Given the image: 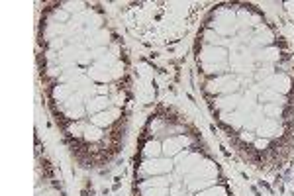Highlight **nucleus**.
<instances>
[{"label": "nucleus", "instance_id": "nucleus-28", "mask_svg": "<svg viewBox=\"0 0 294 196\" xmlns=\"http://www.w3.org/2000/svg\"><path fill=\"white\" fill-rule=\"evenodd\" d=\"M63 6H65V10H67V12H77V14L85 12V10H83V4H81V2H65Z\"/></svg>", "mask_w": 294, "mask_h": 196}, {"label": "nucleus", "instance_id": "nucleus-27", "mask_svg": "<svg viewBox=\"0 0 294 196\" xmlns=\"http://www.w3.org/2000/svg\"><path fill=\"white\" fill-rule=\"evenodd\" d=\"M169 188H147L143 190V196H169Z\"/></svg>", "mask_w": 294, "mask_h": 196}, {"label": "nucleus", "instance_id": "nucleus-22", "mask_svg": "<svg viewBox=\"0 0 294 196\" xmlns=\"http://www.w3.org/2000/svg\"><path fill=\"white\" fill-rule=\"evenodd\" d=\"M85 139L87 141H98V139H102V128L88 124L87 130H85Z\"/></svg>", "mask_w": 294, "mask_h": 196}, {"label": "nucleus", "instance_id": "nucleus-12", "mask_svg": "<svg viewBox=\"0 0 294 196\" xmlns=\"http://www.w3.org/2000/svg\"><path fill=\"white\" fill-rule=\"evenodd\" d=\"M110 108V98L108 96H94L92 100L87 102V114L94 116V114H100L104 110Z\"/></svg>", "mask_w": 294, "mask_h": 196}, {"label": "nucleus", "instance_id": "nucleus-33", "mask_svg": "<svg viewBox=\"0 0 294 196\" xmlns=\"http://www.w3.org/2000/svg\"><path fill=\"white\" fill-rule=\"evenodd\" d=\"M38 196H59L57 190H45V192H38Z\"/></svg>", "mask_w": 294, "mask_h": 196}, {"label": "nucleus", "instance_id": "nucleus-5", "mask_svg": "<svg viewBox=\"0 0 294 196\" xmlns=\"http://www.w3.org/2000/svg\"><path fill=\"white\" fill-rule=\"evenodd\" d=\"M216 177H218V167L208 159H202L189 175H185V182L194 181V179H216Z\"/></svg>", "mask_w": 294, "mask_h": 196}, {"label": "nucleus", "instance_id": "nucleus-4", "mask_svg": "<svg viewBox=\"0 0 294 196\" xmlns=\"http://www.w3.org/2000/svg\"><path fill=\"white\" fill-rule=\"evenodd\" d=\"M175 167V161L169 159V157H157V159H145L143 165H141V175H147V177H161V175H169Z\"/></svg>", "mask_w": 294, "mask_h": 196}, {"label": "nucleus", "instance_id": "nucleus-8", "mask_svg": "<svg viewBox=\"0 0 294 196\" xmlns=\"http://www.w3.org/2000/svg\"><path fill=\"white\" fill-rule=\"evenodd\" d=\"M88 76H90V81H96V83H110L114 75H112V67H106L102 63H94V65H90V69H88Z\"/></svg>", "mask_w": 294, "mask_h": 196}, {"label": "nucleus", "instance_id": "nucleus-15", "mask_svg": "<svg viewBox=\"0 0 294 196\" xmlns=\"http://www.w3.org/2000/svg\"><path fill=\"white\" fill-rule=\"evenodd\" d=\"M257 98L265 104H284V94H279L271 89H261Z\"/></svg>", "mask_w": 294, "mask_h": 196}, {"label": "nucleus", "instance_id": "nucleus-2", "mask_svg": "<svg viewBox=\"0 0 294 196\" xmlns=\"http://www.w3.org/2000/svg\"><path fill=\"white\" fill-rule=\"evenodd\" d=\"M239 79L232 75H220L216 79H212L208 85H206V91L210 94H220V96H226V94H235V91L239 89Z\"/></svg>", "mask_w": 294, "mask_h": 196}, {"label": "nucleus", "instance_id": "nucleus-26", "mask_svg": "<svg viewBox=\"0 0 294 196\" xmlns=\"http://www.w3.org/2000/svg\"><path fill=\"white\" fill-rule=\"evenodd\" d=\"M87 126L88 124H85V122H77V124H73V126L69 128V134H73V136H85Z\"/></svg>", "mask_w": 294, "mask_h": 196}, {"label": "nucleus", "instance_id": "nucleus-3", "mask_svg": "<svg viewBox=\"0 0 294 196\" xmlns=\"http://www.w3.org/2000/svg\"><path fill=\"white\" fill-rule=\"evenodd\" d=\"M212 28L218 35H234L237 31V14L232 10H220L216 14V20L212 22Z\"/></svg>", "mask_w": 294, "mask_h": 196}, {"label": "nucleus", "instance_id": "nucleus-11", "mask_svg": "<svg viewBox=\"0 0 294 196\" xmlns=\"http://www.w3.org/2000/svg\"><path fill=\"white\" fill-rule=\"evenodd\" d=\"M241 104V96L235 92V94H226V96H218L216 98V108L220 110L222 114L224 112H235Z\"/></svg>", "mask_w": 294, "mask_h": 196}, {"label": "nucleus", "instance_id": "nucleus-18", "mask_svg": "<svg viewBox=\"0 0 294 196\" xmlns=\"http://www.w3.org/2000/svg\"><path fill=\"white\" fill-rule=\"evenodd\" d=\"M108 31L106 30H100L96 35H92V37H88L87 42H85V46L88 47V49H96V47H106L108 46Z\"/></svg>", "mask_w": 294, "mask_h": 196}, {"label": "nucleus", "instance_id": "nucleus-9", "mask_svg": "<svg viewBox=\"0 0 294 196\" xmlns=\"http://www.w3.org/2000/svg\"><path fill=\"white\" fill-rule=\"evenodd\" d=\"M282 134V128L279 126V122L273 120V118H265L261 122V126L257 128V136L265 137V139H271V137H279Z\"/></svg>", "mask_w": 294, "mask_h": 196}, {"label": "nucleus", "instance_id": "nucleus-16", "mask_svg": "<svg viewBox=\"0 0 294 196\" xmlns=\"http://www.w3.org/2000/svg\"><path fill=\"white\" fill-rule=\"evenodd\" d=\"M75 92L77 91H75L71 85H57V87L53 89V98H55L57 102L63 104V102H67V100L73 96Z\"/></svg>", "mask_w": 294, "mask_h": 196}, {"label": "nucleus", "instance_id": "nucleus-19", "mask_svg": "<svg viewBox=\"0 0 294 196\" xmlns=\"http://www.w3.org/2000/svg\"><path fill=\"white\" fill-rule=\"evenodd\" d=\"M261 122H263V106H257L249 116H247V120H245L243 126H245L247 130H257V128L261 126Z\"/></svg>", "mask_w": 294, "mask_h": 196}, {"label": "nucleus", "instance_id": "nucleus-25", "mask_svg": "<svg viewBox=\"0 0 294 196\" xmlns=\"http://www.w3.org/2000/svg\"><path fill=\"white\" fill-rule=\"evenodd\" d=\"M273 75H275V73H273V67H269V65H267V67L259 69V71L255 73V79H257L259 83H265V81H267L269 76H273Z\"/></svg>", "mask_w": 294, "mask_h": 196}, {"label": "nucleus", "instance_id": "nucleus-32", "mask_svg": "<svg viewBox=\"0 0 294 196\" xmlns=\"http://www.w3.org/2000/svg\"><path fill=\"white\" fill-rule=\"evenodd\" d=\"M241 139H243V141H247V143H251V141H255V136H253V134H251V132H241Z\"/></svg>", "mask_w": 294, "mask_h": 196}, {"label": "nucleus", "instance_id": "nucleus-29", "mask_svg": "<svg viewBox=\"0 0 294 196\" xmlns=\"http://www.w3.org/2000/svg\"><path fill=\"white\" fill-rule=\"evenodd\" d=\"M49 47H51V49H53V51H63V49H65V37H63V35H61V37H55V40H51V42H49Z\"/></svg>", "mask_w": 294, "mask_h": 196}, {"label": "nucleus", "instance_id": "nucleus-24", "mask_svg": "<svg viewBox=\"0 0 294 196\" xmlns=\"http://www.w3.org/2000/svg\"><path fill=\"white\" fill-rule=\"evenodd\" d=\"M196 196H228V190L224 186H210L206 190H200L196 192Z\"/></svg>", "mask_w": 294, "mask_h": 196}, {"label": "nucleus", "instance_id": "nucleus-31", "mask_svg": "<svg viewBox=\"0 0 294 196\" xmlns=\"http://www.w3.org/2000/svg\"><path fill=\"white\" fill-rule=\"evenodd\" d=\"M253 145H255L257 149H265V147L269 145V139H265V137H259V139H255V141H253Z\"/></svg>", "mask_w": 294, "mask_h": 196}, {"label": "nucleus", "instance_id": "nucleus-21", "mask_svg": "<svg viewBox=\"0 0 294 196\" xmlns=\"http://www.w3.org/2000/svg\"><path fill=\"white\" fill-rule=\"evenodd\" d=\"M161 153H163V143L155 141V139L147 141L145 147H143V155H145L147 159H157Z\"/></svg>", "mask_w": 294, "mask_h": 196}, {"label": "nucleus", "instance_id": "nucleus-20", "mask_svg": "<svg viewBox=\"0 0 294 196\" xmlns=\"http://www.w3.org/2000/svg\"><path fill=\"white\" fill-rule=\"evenodd\" d=\"M279 49L277 47H263L261 51L255 53V59L263 61V63H273V61L279 59Z\"/></svg>", "mask_w": 294, "mask_h": 196}, {"label": "nucleus", "instance_id": "nucleus-6", "mask_svg": "<svg viewBox=\"0 0 294 196\" xmlns=\"http://www.w3.org/2000/svg\"><path fill=\"white\" fill-rule=\"evenodd\" d=\"M189 145H191V137L171 136V137H167V139L163 141V153L171 159V157L178 155L180 151H185V147H189Z\"/></svg>", "mask_w": 294, "mask_h": 196}, {"label": "nucleus", "instance_id": "nucleus-14", "mask_svg": "<svg viewBox=\"0 0 294 196\" xmlns=\"http://www.w3.org/2000/svg\"><path fill=\"white\" fill-rule=\"evenodd\" d=\"M169 184H171V177H149L147 181H143L139 184V188L141 190H147V188H169Z\"/></svg>", "mask_w": 294, "mask_h": 196}, {"label": "nucleus", "instance_id": "nucleus-1", "mask_svg": "<svg viewBox=\"0 0 294 196\" xmlns=\"http://www.w3.org/2000/svg\"><path fill=\"white\" fill-rule=\"evenodd\" d=\"M200 63H202V69L204 73H218L226 71L228 67V49L226 47H214V46H206L200 51Z\"/></svg>", "mask_w": 294, "mask_h": 196}, {"label": "nucleus", "instance_id": "nucleus-17", "mask_svg": "<svg viewBox=\"0 0 294 196\" xmlns=\"http://www.w3.org/2000/svg\"><path fill=\"white\" fill-rule=\"evenodd\" d=\"M273 40H275V35H273V31L269 30V28H259L251 42H253L255 46H271Z\"/></svg>", "mask_w": 294, "mask_h": 196}, {"label": "nucleus", "instance_id": "nucleus-10", "mask_svg": "<svg viewBox=\"0 0 294 196\" xmlns=\"http://www.w3.org/2000/svg\"><path fill=\"white\" fill-rule=\"evenodd\" d=\"M118 118H120V110H118V108H108V110H104L100 114L90 116V124H92V126H98V128H106V126H110L112 122H116Z\"/></svg>", "mask_w": 294, "mask_h": 196}, {"label": "nucleus", "instance_id": "nucleus-23", "mask_svg": "<svg viewBox=\"0 0 294 196\" xmlns=\"http://www.w3.org/2000/svg\"><path fill=\"white\" fill-rule=\"evenodd\" d=\"M263 114L267 118H273V120H277L282 116V106L280 104H263Z\"/></svg>", "mask_w": 294, "mask_h": 196}, {"label": "nucleus", "instance_id": "nucleus-30", "mask_svg": "<svg viewBox=\"0 0 294 196\" xmlns=\"http://www.w3.org/2000/svg\"><path fill=\"white\" fill-rule=\"evenodd\" d=\"M55 20H59V24H63V22H71V16H69V12L67 10H55Z\"/></svg>", "mask_w": 294, "mask_h": 196}, {"label": "nucleus", "instance_id": "nucleus-7", "mask_svg": "<svg viewBox=\"0 0 294 196\" xmlns=\"http://www.w3.org/2000/svg\"><path fill=\"white\" fill-rule=\"evenodd\" d=\"M265 89H271V91L279 92V94H286V92L290 91V79L286 75H282V73H275L273 76H269L267 81L263 83Z\"/></svg>", "mask_w": 294, "mask_h": 196}, {"label": "nucleus", "instance_id": "nucleus-13", "mask_svg": "<svg viewBox=\"0 0 294 196\" xmlns=\"http://www.w3.org/2000/svg\"><path fill=\"white\" fill-rule=\"evenodd\" d=\"M200 161H202V155H200V153H191V151H189V155L178 163V171H180L182 175H189Z\"/></svg>", "mask_w": 294, "mask_h": 196}]
</instances>
